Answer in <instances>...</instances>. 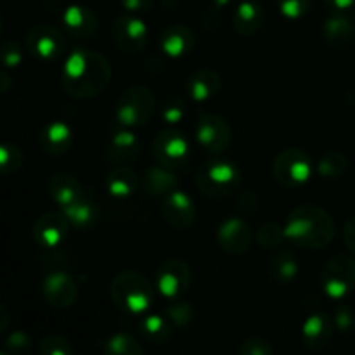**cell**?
Returning <instances> with one entry per match:
<instances>
[{"mask_svg":"<svg viewBox=\"0 0 355 355\" xmlns=\"http://www.w3.org/2000/svg\"><path fill=\"white\" fill-rule=\"evenodd\" d=\"M222 78L215 69L200 68L187 80V92L196 103H207L220 92Z\"/></svg>","mask_w":355,"mask_h":355,"instance_id":"obj_24","label":"cell"},{"mask_svg":"<svg viewBox=\"0 0 355 355\" xmlns=\"http://www.w3.org/2000/svg\"><path fill=\"white\" fill-rule=\"evenodd\" d=\"M162 217L170 227L187 229L196 220V205L184 191H172L162 198Z\"/></svg>","mask_w":355,"mask_h":355,"instance_id":"obj_16","label":"cell"},{"mask_svg":"<svg viewBox=\"0 0 355 355\" xmlns=\"http://www.w3.org/2000/svg\"><path fill=\"white\" fill-rule=\"evenodd\" d=\"M231 127L218 114L203 113L196 121V141L205 151L222 153L231 144Z\"/></svg>","mask_w":355,"mask_h":355,"instance_id":"obj_12","label":"cell"},{"mask_svg":"<svg viewBox=\"0 0 355 355\" xmlns=\"http://www.w3.org/2000/svg\"><path fill=\"white\" fill-rule=\"evenodd\" d=\"M24 153L12 142H0V175H12L23 166Z\"/></svg>","mask_w":355,"mask_h":355,"instance_id":"obj_33","label":"cell"},{"mask_svg":"<svg viewBox=\"0 0 355 355\" xmlns=\"http://www.w3.org/2000/svg\"><path fill=\"white\" fill-rule=\"evenodd\" d=\"M7 355H28L31 350V338L23 331L10 333L3 343Z\"/></svg>","mask_w":355,"mask_h":355,"instance_id":"obj_40","label":"cell"},{"mask_svg":"<svg viewBox=\"0 0 355 355\" xmlns=\"http://www.w3.org/2000/svg\"><path fill=\"white\" fill-rule=\"evenodd\" d=\"M153 156L163 168L172 172L184 170L191 162V144L186 135L173 128L162 130L153 141Z\"/></svg>","mask_w":355,"mask_h":355,"instance_id":"obj_7","label":"cell"},{"mask_svg":"<svg viewBox=\"0 0 355 355\" xmlns=\"http://www.w3.org/2000/svg\"><path fill=\"white\" fill-rule=\"evenodd\" d=\"M253 234L248 222L241 217H229L218 225L217 243L222 252L227 255L239 257L246 253L252 246Z\"/></svg>","mask_w":355,"mask_h":355,"instance_id":"obj_15","label":"cell"},{"mask_svg":"<svg viewBox=\"0 0 355 355\" xmlns=\"http://www.w3.org/2000/svg\"><path fill=\"white\" fill-rule=\"evenodd\" d=\"M12 89V76L0 69V94H7Z\"/></svg>","mask_w":355,"mask_h":355,"instance_id":"obj_46","label":"cell"},{"mask_svg":"<svg viewBox=\"0 0 355 355\" xmlns=\"http://www.w3.org/2000/svg\"><path fill=\"white\" fill-rule=\"evenodd\" d=\"M62 24L69 37L76 38V40H89L99 30V21L92 9L80 6V3L66 7L62 12Z\"/></svg>","mask_w":355,"mask_h":355,"instance_id":"obj_17","label":"cell"},{"mask_svg":"<svg viewBox=\"0 0 355 355\" xmlns=\"http://www.w3.org/2000/svg\"><path fill=\"white\" fill-rule=\"evenodd\" d=\"M324 6L331 14H345L355 7V0H324Z\"/></svg>","mask_w":355,"mask_h":355,"instance_id":"obj_44","label":"cell"},{"mask_svg":"<svg viewBox=\"0 0 355 355\" xmlns=\"http://www.w3.org/2000/svg\"><path fill=\"white\" fill-rule=\"evenodd\" d=\"M324 42L333 49H343L355 40V19L347 14H331L322 26Z\"/></svg>","mask_w":355,"mask_h":355,"instance_id":"obj_23","label":"cell"},{"mask_svg":"<svg viewBox=\"0 0 355 355\" xmlns=\"http://www.w3.org/2000/svg\"><path fill=\"white\" fill-rule=\"evenodd\" d=\"M2 30H3V24H2V16H0V37H2Z\"/></svg>","mask_w":355,"mask_h":355,"instance_id":"obj_49","label":"cell"},{"mask_svg":"<svg viewBox=\"0 0 355 355\" xmlns=\"http://www.w3.org/2000/svg\"><path fill=\"white\" fill-rule=\"evenodd\" d=\"M277 7L286 19L297 21L307 16L312 9V0H277Z\"/></svg>","mask_w":355,"mask_h":355,"instance_id":"obj_38","label":"cell"},{"mask_svg":"<svg viewBox=\"0 0 355 355\" xmlns=\"http://www.w3.org/2000/svg\"><path fill=\"white\" fill-rule=\"evenodd\" d=\"M343 241H345L349 252L355 257V215L347 220L345 227H343Z\"/></svg>","mask_w":355,"mask_h":355,"instance_id":"obj_45","label":"cell"},{"mask_svg":"<svg viewBox=\"0 0 355 355\" xmlns=\"http://www.w3.org/2000/svg\"><path fill=\"white\" fill-rule=\"evenodd\" d=\"M298 267L297 259L291 252L288 250H277L269 260V274L272 281L279 284H290L291 281L297 279L298 276Z\"/></svg>","mask_w":355,"mask_h":355,"instance_id":"obj_29","label":"cell"},{"mask_svg":"<svg viewBox=\"0 0 355 355\" xmlns=\"http://www.w3.org/2000/svg\"><path fill=\"white\" fill-rule=\"evenodd\" d=\"M187 113L186 101L180 96H168L163 101L162 107H159V114L162 120L168 125H177L184 120Z\"/></svg>","mask_w":355,"mask_h":355,"instance_id":"obj_35","label":"cell"},{"mask_svg":"<svg viewBox=\"0 0 355 355\" xmlns=\"http://www.w3.org/2000/svg\"><path fill=\"white\" fill-rule=\"evenodd\" d=\"M40 149L49 156H62L71 149L73 132L64 121L55 120L45 125L38 135Z\"/></svg>","mask_w":355,"mask_h":355,"instance_id":"obj_20","label":"cell"},{"mask_svg":"<svg viewBox=\"0 0 355 355\" xmlns=\"http://www.w3.org/2000/svg\"><path fill=\"white\" fill-rule=\"evenodd\" d=\"M321 288L333 300H342L355 288V260L349 255H335L321 270Z\"/></svg>","mask_w":355,"mask_h":355,"instance_id":"obj_8","label":"cell"},{"mask_svg":"<svg viewBox=\"0 0 355 355\" xmlns=\"http://www.w3.org/2000/svg\"><path fill=\"white\" fill-rule=\"evenodd\" d=\"M42 295L51 307L58 311L69 309L78 298V286L68 272L52 270L42 281Z\"/></svg>","mask_w":355,"mask_h":355,"instance_id":"obj_13","label":"cell"},{"mask_svg":"<svg viewBox=\"0 0 355 355\" xmlns=\"http://www.w3.org/2000/svg\"><path fill=\"white\" fill-rule=\"evenodd\" d=\"M166 319L177 328H186L194 319V307L184 300H172L165 311Z\"/></svg>","mask_w":355,"mask_h":355,"instance_id":"obj_36","label":"cell"},{"mask_svg":"<svg viewBox=\"0 0 355 355\" xmlns=\"http://www.w3.org/2000/svg\"><path fill=\"white\" fill-rule=\"evenodd\" d=\"M66 35L52 24L42 23L26 35V49L40 61H55L66 54Z\"/></svg>","mask_w":355,"mask_h":355,"instance_id":"obj_9","label":"cell"},{"mask_svg":"<svg viewBox=\"0 0 355 355\" xmlns=\"http://www.w3.org/2000/svg\"><path fill=\"white\" fill-rule=\"evenodd\" d=\"M211 2H214L217 7H225V6H229L232 0H211Z\"/></svg>","mask_w":355,"mask_h":355,"instance_id":"obj_48","label":"cell"},{"mask_svg":"<svg viewBox=\"0 0 355 355\" xmlns=\"http://www.w3.org/2000/svg\"><path fill=\"white\" fill-rule=\"evenodd\" d=\"M111 80V66L103 54L89 49H75L62 68V89L78 101L99 96Z\"/></svg>","mask_w":355,"mask_h":355,"instance_id":"obj_1","label":"cell"},{"mask_svg":"<svg viewBox=\"0 0 355 355\" xmlns=\"http://www.w3.org/2000/svg\"><path fill=\"white\" fill-rule=\"evenodd\" d=\"M9 322H10L9 311H7V309L0 304V335H2L7 328H9Z\"/></svg>","mask_w":355,"mask_h":355,"instance_id":"obj_47","label":"cell"},{"mask_svg":"<svg viewBox=\"0 0 355 355\" xmlns=\"http://www.w3.org/2000/svg\"><path fill=\"white\" fill-rule=\"evenodd\" d=\"M0 355H7L6 350H0Z\"/></svg>","mask_w":355,"mask_h":355,"instance_id":"obj_50","label":"cell"},{"mask_svg":"<svg viewBox=\"0 0 355 355\" xmlns=\"http://www.w3.org/2000/svg\"><path fill=\"white\" fill-rule=\"evenodd\" d=\"M354 19H355V17H354Z\"/></svg>","mask_w":355,"mask_h":355,"instance_id":"obj_52","label":"cell"},{"mask_svg":"<svg viewBox=\"0 0 355 355\" xmlns=\"http://www.w3.org/2000/svg\"><path fill=\"white\" fill-rule=\"evenodd\" d=\"M62 214L66 215V218L69 220V224L76 229H87L90 225L96 224L101 217L99 207H97L96 201L90 200L89 196L83 194L82 198L71 203L69 207L62 208Z\"/></svg>","mask_w":355,"mask_h":355,"instance_id":"obj_28","label":"cell"},{"mask_svg":"<svg viewBox=\"0 0 355 355\" xmlns=\"http://www.w3.org/2000/svg\"><path fill=\"white\" fill-rule=\"evenodd\" d=\"M139 329L148 342L156 343V345L168 342L172 336V322L166 319V315L146 314V318L139 324Z\"/></svg>","mask_w":355,"mask_h":355,"instance_id":"obj_30","label":"cell"},{"mask_svg":"<svg viewBox=\"0 0 355 355\" xmlns=\"http://www.w3.org/2000/svg\"><path fill=\"white\" fill-rule=\"evenodd\" d=\"M255 239L262 248L274 250L283 245L284 239H286V234H284V227H281L279 224H276V222H266L257 231Z\"/></svg>","mask_w":355,"mask_h":355,"instance_id":"obj_34","label":"cell"},{"mask_svg":"<svg viewBox=\"0 0 355 355\" xmlns=\"http://www.w3.org/2000/svg\"><path fill=\"white\" fill-rule=\"evenodd\" d=\"M38 355H73V349L61 335H47L42 338L38 347Z\"/></svg>","mask_w":355,"mask_h":355,"instance_id":"obj_37","label":"cell"},{"mask_svg":"<svg viewBox=\"0 0 355 355\" xmlns=\"http://www.w3.org/2000/svg\"><path fill=\"white\" fill-rule=\"evenodd\" d=\"M104 355H144V349L139 340L128 333H114L106 340Z\"/></svg>","mask_w":355,"mask_h":355,"instance_id":"obj_31","label":"cell"},{"mask_svg":"<svg viewBox=\"0 0 355 355\" xmlns=\"http://www.w3.org/2000/svg\"><path fill=\"white\" fill-rule=\"evenodd\" d=\"M156 97L149 87L135 83L125 89L116 101V121L121 127L137 128L151 120Z\"/></svg>","mask_w":355,"mask_h":355,"instance_id":"obj_5","label":"cell"},{"mask_svg":"<svg viewBox=\"0 0 355 355\" xmlns=\"http://www.w3.org/2000/svg\"><path fill=\"white\" fill-rule=\"evenodd\" d=\"M120 3L130 14H144L155 7V0H120Z\"/></svg>","mask_w":355,"mask_h":355,"instance_id":"obj_43","label":"cell"},{"mask_svg":"<svg viewBox=\"0 0 355 355\" xmlns=\"http://www.w3.org/2000/svg\"><path fill=\"white\" fill-rule=\"evenodd\" d=\"M193 281L191 267L180 259H170L156 270V288L166 300H180L187 293Z\"/></svg>","mask_w":355,"mask_h":355,"instance_id":"obj_10","label":"cell"},{"mask_svg":"<svg viewBox=\"0 0 355 355\" xmlns=\"http://www.w3.org/2000/svg\"><path fill=\"white\" fill-rule=\"evenodd\" d=\"M349 159L340 151H328L318 163V172L322 179H338L347 172Z\"/></svg>","mask_w":355,"mask_h":355,"instance_id":"obj_32","label":"cell"},{"mask_svg":"<svg viewBox=\"0 0 355 355\" xmlns=\"http://www.w3.org/2000/svg\"><path fill=\"white\" fill-rule=\"evenodd\" d=\"M142 155V144L132 128L121 127L114 130L107 142V158L116 165H130Z\"/></svg>","mask_w":355,"mask_h":355,"instance_id":"obj_18","label":"cell"},{"mask_svg":"<svg viewBox=\"0 0 355 355\" xmlns=\"http://www.w3.org/2000/svg\"><path fill=\"white\" fill-rule=\"evenodd\" d=\"M114 305L127 315H146L155 302L153 284L137 270H123L116 274L110 288Z\"/></svg>","mask_w":355,"mask_h":355,"instance_id":"obj_3","label":"cell"},{"mask_svg":"<svg viewBox=\"0 0 355 355\" xmlns=\"http://www.w3.org/2000/svg\"><path fill=\"white\" fill-rule=\"evenodd\" d=\"M139 177L132 168L118 165L106 177V189L114 200H127L134 196L139 189Z\"/></svg>","mask_w":355,"mask_h":355,"instance_id":"obj_26","label":"cell"},{"mask_svg":"<svg viewBox=\"0 0 355 355\" xmlns=\"http://www.w3.org/2000/svg\"><path fill=\"white\" fill-rule=\"evenodd\" d=\"M49 194H51L52 201L58 205L59 208H66L71 203H75L78 198L83 196V187L69 173H54L47 182Z\"/></svg>","mask_w":355,"mask_h":355,"instance_id":"obj_25","label":"cell"},{"mask_svg":"<svg viewBox=\"0 0 355 355\" xmlns=\"http://www.w3.org/2000/svg\"><path fill=\"white\" fill-rule=\"evenodd\" d=\"M165 2H175V0H165Z\"/></svg>","mask_w":355,"mask_h":355,"instance_id":"obj_51","label":"cell"},{"mask_svg":"<svg viewBox=\"0 0 355 355\" xmlns=\"http://www.w3.org/2000/svg\"><path fill=\"white\" fill-rule=\"evenodd\" d=\"M23 47L19 42L9 40L0 47V64L6 68H17L23 62Z\"/></svg>","mask_w":355,"mask_h":355,"instance_id":"obj_39","label":"cell"},{"mask_svg":"<svg viewBox=\"0 0 355 355\" xmlns=\"http://www.w3.org/2000/svg\"><path fill=\"white\" fill-rule=\"evenodd\" d=\"M335 322L324 312H315L305 319L302 326V340L304 345L311 350H322L329 345L333 338Z\"/></svg>","mask_w":355,"mask_h":355,"instance_id":"obj_19","label":"cell"},{"mask_svg":"<svg viewBox=\"0 0 355 355\" xmlns=\"http://www.w3.org/2000/svg\"><path fill=\"white\" fill-rule=\"evenodd\" d=\"M335 328L338 329L342 335L354 336L355 335V311L350 307H338L335 312Z\"/></svg>","mask_w":355,"mask_h":355,"instance_id":"obj_41","label":"cell"},{"mask_svg":"<svg viewBox=\"0 0 355 355\" xmlns=\"http://www.w3.org/2000/svg\"><path fill=\"white\" fill-rule=\"evenodd\" d=\"M263 7L257 0H243L232 14V26L241 37H252L263 26Z\"/></svg>","mask_w":355,"mask_h":355,"instance_id":"obj_22","label":"cell"},{"mask_svg":"<svg viewBox=\"0 0 355 355\" xmlns=\"http://www.w3.org/2000/svg\"><path fill=\"white\" fill-rule=\"evenodd\" d=\"M196 186L205 196L211 200H224L232 196L241 186V172L231 162H207L198 168Z\"/></svg>","mask_w":355,"mask_h":355,"instance_id":"obj_4","label":"cell"},{"mask_svg":"<svg viewBox=\"0 0 355 355\" xmlns=\"http://www.w3.org/2000/svg\"><path fill=\"white\" fill-rule=\"evenodd\" d=\"M194 44H196V35H194V31L187 24L182 23L168 26L162 33V38H159L162 51L168 58L187 55L194 49Z\"/></svg>","mask_w":355,"mask_h":355,"instance_id":"obj_21","label":"cell"},{"mask_svg":"<svg viewBox=\"0 0 355 355\" xmlns=\"http://www.w3.org/2000/svg\"><path fill=\"white\" fill-rule=\"evenodd\" d=\"M239 355H274V347L260 336L246 338L239 347Z\"/></svg>","mask_w":355,"mask_h":355,"instance_id":"obj_42","label":"cell"},{"mask_svg":"<svg viewBox=\"0 0 355 355\" xmlns=\"http://www.w3.org/2000/svg\"><path fill=\"white\" fill-rule=\"evenodd\" d=\"M284 234L298 248L319 250L328 246L335 238V222L324 208L300 205L288 217Z\"/></svg>","mask_w":355,"mask_h":355,"instance_id":"obj_2","label":"cell"},{"mask_svg":"<svg viewBox=\"0 0 355 355\" xmlns=\"http://www.w3.org/2000/svg\"><path fill=\"white\" fill-rule=\"evenodd\" d=\"M142 186L148 191V194L156 198L166 196L172 191L179 189V177L168 168L163 166H151L146 170L144 179H142Z\"/></svg>","mask_w":355,"mask_h":355,"instance_id":"obj_27","label":"cell"},{"mask_svg":"<svg viewBox=\"0 0 355 355\" xmlns=\"http://www.w3.org/2000/svg\"><path fill=\"white\" fill-rule=\"evenodd\" d=\"M69 220L62 211H47L35 220L31 236L42 248H58L68 239Z\"/></svg>","mask_w":355,"mask_h":355,"instance_id":"obj_14","label":"cell"},{"mask_svg":"<svg viewBox=\"0 0 355 355\" xmlns=\"http://www.w3.org/2000/svg\"><path fill=\"white\" fill-rule=\"evenodd\" d=\"M314 165L304 149L288 148L276 156L272 165L274 179L284 187H300L311 180Z\"/></svg>","mask_w":355,"mask_h":355,"instance_id":"obj_6","label":"cell"},{"mask_svg":"<svg viewBox=\"0 0 355 355\" xmlns=\"http://www.w3.org/2000/svg\"><path fill=\"white\" fill-rule=\"evenodd\" d=\"M111 35L120 51L127 52V54H137L148 44L149 30L141 17L127 14V16H120L114 19L113 26H111Z\"/></svg>","mask_w":355,"mask_h":355,"instance_id":"obj_11","label":"cell"}]
</instances>
